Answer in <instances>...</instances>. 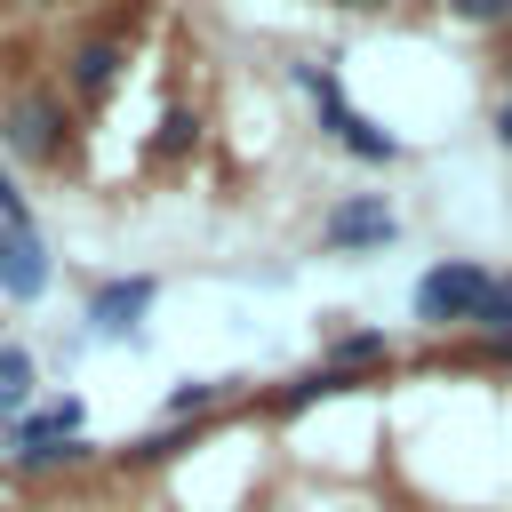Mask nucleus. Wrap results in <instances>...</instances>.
<instances>
[{"instance_id":"nucleus-1","label":"nucleus","mask_w":512,"mask_h":512,"mask_svg":"<svg viewBox=\"0 0 512 512\" xmlns=\"http://www.w3.org/2000/svg\"><path fill=\"white\" fill-rule=\"evenodd\" d=\"M64 128H72V112H64L56 88H16V96L0 104V144H8L24 168H56V160H64Z\"/></svg>"},{"instance_id":"nucleus-2","label":"nucleus","mask_w":512,"mask_h":512,"mask_svg":"<svg viewBox=\"0 0 512 512\" xmlns=\"http://www.w3.org/2000/svg\"><path fill=\"white\" fill-rule=\"evenodd\" d=\"M488 288H496V272H488V264L448 256V264H432V272L416 280V320H424V328H472V320H480V304H488Z\"/></svg>"},{"instance_id":"nucleus-3","label":"nucleus","mask_w":512,"mask_h":512,"mask_svg":"<svg viewBox=\"0 0 512 512\" xmlns=\"http://www.w3.org/2000/svg\"><path fill=\"white\" fill-rule=\"evenodd\" d=\"M296 80H304V96L320 104V128H328V136H336V144H344L352 160H368V168H384V160H400V136H392V128H376L368 112H352V104H344V88H336V80H328L320 64H304Z\"/></svg>"},{"instance_id":"nucleus-4","label":"nucleus","mask_w":512,"mask_h":512,"mask_svg":"<svg viewBox=\"0 0 512 512\" xmlns=\"http://www.w3.org/2000/svg\"><path fill=\"white\" fill-rule=\"evenodd\" d=\"M392 240H400V216L376 192H352V200H336L320 216V248L328 256H360V248H392Z\"/></svg>"},{"instance_id":"nucleus-5","label":"nucleus","mask_w":512,"mask_h":512,"mask_svg":"<svg viewBox=\"0 0 512 512\" xmlns=\"http://www.w3.org/2000/svg\"><path fill=\"white\" fill-rule=\"evenodd\" d=\"M120 64H128V48L104 32V40H80L72 56H64V96H80V104H96V96H112V80H120Z\"/></svg>"},{"instance_id":"nucleus-6","label":"nucleus","mask_w":512,"mask_h":512,"mask_svg":"<svg viewBox=\"0 0 512 512\" xmlns=\"http://www.w3.org/2000/svg\"><path fill=\"white\" fill-rule=\"evenodd\" d=\"M152 296H160V280H152V272H136V280H104V288L88 296V320H96V336H128V328L152 312Z\"/></svg>"},{"instance_id":"nucleus-7","label":"nucleus","mask_w":512,"mask_h":512,"mask_svg":"<svg viewBox=\"0 0 512 512\" xmlns=\"http://www.w3.org/2000/svg\"><path fill=\"white\" fill-rule=\"evenodd\" d=\"M0 288H8L16 304L48 296V248H40L32 232H16V224H0Z\"/></svg>"},{"instance_id":"nucleus-8","label":"nucleus","mask_w":512,"mask_h":512,"mask_svg":"<svg viewBox=\"0 0 512 512\" xmlns=\"http://www.w3.org/2000/svg\"><path fill=\"white\" fill-rule=\"evenodd\" d=\"M384 360H392V336H384V328H336L328 352H320V368H344V376L384 368Z\"/></svg>"},{"instance_id":"nucleus-9","label":"nucleus","mask_w":512,"mask_h":512,"mask_svg":"<svg viewBox=\"0 0 512 512\" xmlns=\"http://www.w3.org/2000/svg\"><path fill=\"white\" fill-rule=\"evenodd\" d=\"M88 456H96L88 432H64V440H32V448H16L24 472H56V464H88Z\"/></svg>"},{"instance_id":"nucleus-10","label":"nucleus","mask_w":512,"mask_h":512,"mask_svg":"<svg viewBox=\"0 0 512 512\" xmlns=\"http://www.w3.org/2000/svg\"><path fill=\"white\" fill-rule=\"evenodd\" d=\"M24 400H32V352L0 344V416H24Z\"/></svg>"},{"instance_id":"nucleus-11","label":"nucleus","mask_w":512,"mask_h":512,"mask_svg":"<svg viewBox=\"0 0 512 512\" xmlns=\"http://www.w3.org/2000/svg\"><path fill=\"white\" fill-rule=\"evenodd\" d=\"M360 376H344V368H304V376H288L280 384V408H304V400H328V392H352Z\"/></svg>"},{"instance_id":"nucleus-12","label":"nucleus","mask_w":512,"mask_h":512,"mask_svg":"<svg viewBox=\"0 0 512 512\" xmlns=\"http://www.w3.org/2000/svg\"><path fill=\"white\" fill-rule=\"evenodd\" d=\"M224 392H232V376H184V384L168 392V416H176V424H184V416H208Z\"/></svg>"},{"instance_id":"nucleus-13","label":"nucleus","mask_w":512,"mask_h":512,"mask_svg":"<svg viewBox=\"0 0 512 512\" xmlns=\"http://www.w3.org/2000/svg\"><path fill=\"white\" fill-rule=\"evenodd\" d=\"M472 328L512 336V272H496V288H488V304H480V320H472Z\"/></svg>"},{"instance_id":"nucleus-14","label":"nucleus","mask_w":512,"mask_h":512,"mask_svg":"<svg viewBox=\"0 0 512 512\" xmlns=\"http://www.w3.org/2000/svg\"><path fill=\"white\" fill-rule=\"evenodd\" d=\"M448 16H456V24H496V32H504V24H512V0H448Z\"/></svg>"},{"instance_id":"nucleus-15","label":"nucleus","mask_w":512,"mask_h":512,"mask_svg":"<svg viewBox=\"0 0 512 512\" xmlns=\"http://www.w3.org/2000/svg\"><path fill=\"white\" fill-rule=\"evenodd\" d=\"M192 136H200V120H192V112H168V120H160V136H152V152L168 160V152H184Z\"/></svg>"},{"instance_id":"nucleus-16","label":"nucleus","mask_w":512,"mask_h":512,"mask_svg":"<svg viewBox=\"0 0 512 512\" xmlns=\"http://www.w3.org/2000/svg\"><path fill=\"white\" fill-rule=\"evenodd\" d=\"M0 224H16V232H32V208H24V192L0 176Z\"/></svg>"},{"instance_id":"nucleus-17","label":"nucleus","mask_w":512,"mask_h":512,"mask_svg":"<svg viewBox=\"0 0 512 512\" xmlns=\"http://www.w3.org/2000/svg\"><path fill=\"white\" fill-rule=\"evenodd\" d=\"M488 128H496V144H504V152H512V96H504V104H496V120H488Z\"/></svg>"},{"instance_id":"nucleus-18","label":"nucleus","mask_w":512,"mask_h":512,"mask_svg":"<svg viewBox=\"0 0 512 512\" xmlns=\"http://www.w3.org/2000/svg\"><path fill=\"white\" fill-rule=\"evenodd\" d=\"M496 64H504V80H512V24L496 32Z\"/></svg>"},{"instance_id":"nucleus-19","label":"nucleus","mask_w":512,"mask_h":512,"mask_svg":"<svg viewBox=\"0 0 512 512\" xmlns=\"http://www.w3.org/2000/svg\"><path fill=\"white\" fill-rule=\"evenodd\" d=\"M16 8H32V16H40V8H64V0H16Z\"/></svg>"},{"instance_id":"nucleus-20","label":"nucleus","mask_w":512,"mask_h":512,"mask_svg":"<svg viewBox=\"0 0 512 512\" xmlns=\"http://www.w3.org/2000/svg\"><path fill=\"white\" fill-rule=\"evenodd\" d=\"M336 8H392V0H336Z\"/></svg>"}]
</instances>
